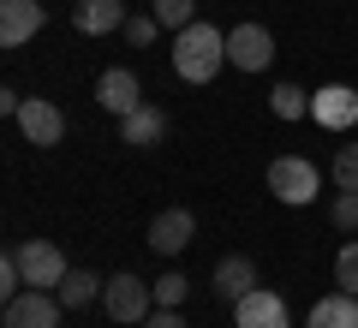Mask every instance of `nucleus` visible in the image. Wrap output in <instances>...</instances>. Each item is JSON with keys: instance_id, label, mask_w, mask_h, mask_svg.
<instances>
[{"instance_id": "nucleus-1", "label": "nucleus", "mask_w": 358, "mask_h": 328, "mask_svg": "<svg viewBox=\"0 0 358 328\" xmlns=\"http://www.w3.org/2000/svg\"><path fill=\"white\" fill-rule=\"evenodd\" d=\"M221 60H227V36L215 24H185L173 36V78H185V84H209Z\"/></svg>"}, {"instance_id": "nucleus-2", "label": "nucleus", "mask_w": 358, "mask_h": 328, "mask_svg": "<svg viewBox=\"0 0 358 328\" xmlns=\"http://www.w3.org/2000/svg\"><path fill=\"white\" fill-rule=\"evenodd\" d=\"M102 304H108V316L114 322H126V328H143V316L155 311V280H138L126 269V275H108V292H102Z\"/></svg>"}, {"instance_id": "nucleus-3", "label": "nucleus", "mask_w": 358, "mask_h": 328, "mask_svg": "<svg viewBox=\"0 0 358 328\" xmlns=\"http://www.w3.org/2000/svg\"><path fill=\"white\" fill-rule=\"evenodd\" d=\"M268 191H275L287 209H305L322 191V179H317V167H310L305 155H275V162H268Z\"/></svg>"}, {"instance_id": "nucleus-4", "label": "nucleus", "mask_w": 358, "mask_h": 328, "mask_svg": "<svg viewBox=\"0 0 358 328\" xmlns=\"http://www.w3.org/2000/svg\"><path fill=\"white\" fill-rule=\"evenodd\" d=\"M18 269H24V287L54 292L66 280V251L54 239H24V245H18Z\"/></svg>"}, {"instance_id": "nucleus-5", "label": "nucleus", "mask_w": 358, "mask_h": 328, "mask_svg": "<svg viewBox=\"0 0 358 328\" xmlns=\"http://www.w3.org/2000/svg\"><path fill=\"white\" fill-rule=\"evenodd\" d=\"M310 120H317L322 131H352L358 126V90L352 84H322L317 96H310Z\"/></svg>"}, {"instance_id": "nucleus-6", "label": "nucleus", "mask_w": 358, "mask_h": 328, "mask_svg": "<svg viewBox=\"0 0 358 328\" xmlns=\"http://www.w3.org/2000/svg\"><path fill=\"white\" fill-rule=\"evenodd\" d=\"M18 131H24L36 150H54V143L66 138V114L54 108L48 96H24V108H18Z\"/></svg>"}, {"instance_id": "nucleus-7", "label": "nucleus", "mask_w": 358, "mask_h": 328, "mask_svg": "<svg viewBox=\"0 0 358 328\" xmlns=\"http://www.w3.org/2000/svg\"><path fill=\"white\" fill-rule=\"evenodd\" d=\"M268 60H275V36H268L263 24H233L227 30V66H239V72H263Z\"/></svg>"}, {"instance_id": "nucleus-8", "label": "nucleus", "mask_w": 358, "mask_h": 328, "mask_svg": "<svg viewBox=\"0 0 358 328\" xmlns=\"http://www.w3.org/2000/svg\"><path fill=\"white\" fill-rule=\"evenodd\" d=\"M60 311L66 304L42 287H24L18 299H6V328H60Z\"/></svg>"}, {"instance_id": "nucleus-9", "label": "nucleus", "mask_w": 358, "mask_h": 328, "mask_svg": "<svg viewBox=\"0 0 358 328\" xmlns=\"http://www.w3.org/2000/svg\"><path fill=\"white\" fill-rule=\"evenodd\" d=\"M233 328H287V299L268 287H251L245 299H233Z\"/></svg>"}, {"instance_id": "nucleus-10", "label": "nucleus", "mask_w": 358, "mask_h": 328, "mask_svg": "<svg viewBox=\"0 0 358 328\" xmlns=\"http://www.w3.org/2000/svg\"><path fill=\"white\" fill-rule=\"evenodd\" d=\"M192 239H197V215L192 209H162L150 221V251L155 257H179Z\"/></svg>"}, {"instance_id": "nucleus-11", "label": "nucleus", "mask_w": 358, "mask_h": 328, "mask_svg": "<svg viewBox=\"0 0 358 328\" xmlns=\"http://www.w3.org/2000/svg\"><path fill=\"white\" fill-rule=\"evenodd\" d=\"M42 24H48L42 0H0V48H24Z\"/></svg>"}, {"instance_id": "nucleus-12", "label": "nucleus", "mask_w": 358, "mask_h": 328, "mask_svg": "<svg viewBox=\"0 0 358 328\" xmlns=\"http://www.w3.org/2000/svg\"><path fill=\"white\" fill-rule=\"evenodd\" d=\"M96 101H102L108 114H120V120H126L131 108L143 101V84H138V72H131V66H108V72L96 78Z\"/></svg>"}, {"instance_id": "nucleus-13", "label": "nucleus", "mask_w": 358, "mask_h": 328, "mask_svg": "<svg viewBox=\"0 0 358 328\" xmlns=\"http://www.w3.org/2000/svg\"><path fill=\"white\" fill-rule=\"evenodd\" d=\"M162 138H167V114L155 101H138V108L120 120V143H131V150H155Z\"/></svg>"}, {"instance_id": "nucleus-14", "label": "nucleus", "mask_w": 358, "mask_h": 328, "mask_svg": "<svg viewBox=\"0 0 358 328\" xmlns=\"http://www.w3.org/2000/svg\"><path fill=\"white\" fill-rule=\"evenodd\" d=\"M72 24L84 36H108V30H126V0H78Z\"/></svg>"}, {"instance_id": "nucleus-15", "label": "nucleus", "mask_w": 358, "mask_h": 328, "mask_svg": "<svg viewBox=\"0 0 358 328\" xmlns=\"http://www.w3.org/2000/svg\"><path fill=\"white\" fill-rule=\"evenodd\" d=\"M102 292H108V280H102V275H90V269H66V280L54 287V299H60L66 311H90Z\"/></svg>"}, {"instance_id": "nucleus-16", "label": "nucleus", "mask_w": 358, "mask_h": 328, "mask_svg": "<svg viewBox=\"0 0 358 328\" xmlns=\"http://www.w3.org/2000/svg\"><path fill=\"white\" fill-rule=\"evenodd\" d=\"M251 287H257V263H251V257L233 251V257L215 263V292H221V299H245Z\"/></svg>"}, {"instance_id": "nucleus-17", "label": "nucleus", "mask_w": 358, "mask_h": 328, "mask_svg": "<svg viewBox=\"0 0 358 328\" xmlns=\"http://www.w3.org/2000/svg\"><path fill=\"white\" fill-rule=\"evenodd\" d=\"M305 328H358V292H329V299H317V311H310Z\"/></svg>"}, {"instance_id": "nucleus-18", "label": "nucleus", "mask_w": 358, "mask_h": 328, "mask_svg": "<svg viewBox=\"0 0 358 328\" xmlns=\"http://www.w3.org/2000/svg\"><path fill=\"white\" fill-rule=\"evenodd\" d=\"M268 108H275V120H310V90L275 84V90H268Z\"/></svg>"}, {"instance_id": "nucleus-19", "label": "nucleus", "mask_w": 358, "mask_h": 328, "mask_svg": "<svg viewBox=\"0 0 358 328\" xmlns=\"http://www.w3.org/2000/svg\"><path fill=\"white\" fill-rule=\"evenodd\" d=\"M150 13L162 18V30H173V36H179L185 24H197V18H192V13H197V0H155Z\"/></svg>"}, {"instance_id": "nucleus-20", "label": "nucleus", "mask_w": 358, "mask_h": 328, "mask_svg": "<svg viewBox=\"0 0 358 328\" xmlns=\"http://www.w3.org/2000/svg\"><path fill=\"white\" fill-rule=\"evenodd\" d=\"M329 179L341 191H358V143H341L334 150V162H329Z\"/></svg>"}, {"instance_id": "nucleus-21", "label": "nucleus", "mask_w": 358, "mask_h": 328, "mask_svg": "<svg viewBox=\"0 0 358 328\" xmlns=\"http://www.w3.org/2000/svg\"><path fill=\"white\" fill-rule=\"evenodd\" d=\"M334 287L341 292H358V239H346L334 251Z\"/></svg>"}, {"instance_id": "nucleus-22", "label": "nucleus", "mask_w": 358, "mask_h": 328, "mask_svg": "<svg viewBox=\"0 0 358 328\" xmlns=\"http://www.w3.org/2000/svg\"><path fill=\"white\" fill-rule=\"evenodd\" d=\"M185 292H192V280L179 275V269H167V275L155 280V304H173V311H179V304H185Z\"/></svg>"}, {"instance_id": "nucleus-23", "label": "nucleus", "mask_w": 358, "mask_h": 328, "mask_svg": "<svg viewBox=\"0 0 358 328\" xmlns=\"http://www.w3.org/2000/svg\"><path fill=\"white\" fill-rule=\"evenodd\" d=\"M155 30H162V18H155V13H131L126 18V42H131V48H150Z\"/></svg>"}, {"instance_id": "nucleus-24", "label": "nucleus", "mask_w": 358, "mask_h": 328, "mask_svg": "<svg viewBox=\"0 0 358 328\" xmlns=\"http://www.w3.org/2000/svg\"><path fill=\"white\" fill-rule=\"evenodd\" d=\"M329 215H334V227H341V233H358V191H341Z\"/></svg>"}, {"instance_id": "nucleus-25", "label": "nucleus", "mask_w": 358, "mask_h": 328, "mask_svg": "<svg viewBox=\"0 0 358 328\" xmlns=\"http://www.w3.org/2000/svg\"><path fill=\"white\" fill-rule=\"evenodd\" d=\"M143 328H185V311H173V304H155V311L143 316Z\"/></svg>"}]
</instances>
